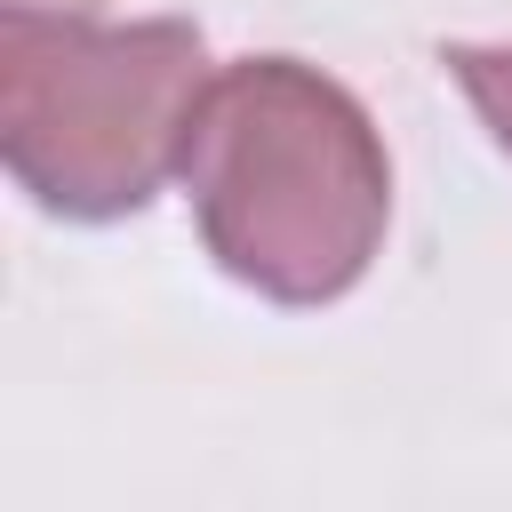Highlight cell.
Wrapping results in <instances>:
<instances>
[{
  "label": "cell",
  "mask_w": 512,
  "mask_h": 512,
  "mask_svg": "<svg viewBox=\"0 0 512 512\" xmlns=\"http://www.w3.org/2000/svg\"><path fill=\"white\" fill-rule=\"evenodd\" d=\"M384 216V168L360 112L296 64H256L224 88V160L208 232L232 272L280 296H328L360 272Z\"/></svg>",
  "instance_id": "cell-1"
},
{
  "label": "cell",
  "mask_w": 512,
  "mask_h": 512,
  "mask_svg": "<svg viewBox=\"0 0 512 512\" xmlns=\"http://www.w3.org/2000/svg\"><path fill=\"white\" fill-rule=\"evenodd\" d=\"M448 64H456V80H464V88H472V96L488 104L496 136L512 144V56H488V48H456Z\"/></svg>",
  "instance_id": "cell-2"
}]
</instances>
